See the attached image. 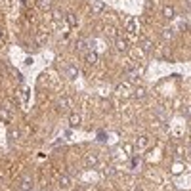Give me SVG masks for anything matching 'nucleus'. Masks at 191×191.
<instances>
[{"instance_id":"obj_19","label":"nucleus","mask_w":191,"mask_h":191,"mask_svg":"<svg viewBox=\"0 0 191 191\" xmlns=\"http://www.w3.org/2000/svg\"><path fill=\"white\" fill-rule=\"evenodd\" d=\"M107 34H109V37H113V38H117V37H118L115 27H109V29H107Z\"/></svg>"},{"instance_id":"obj_20","label":"nucleus","mask_w":191,"mask_h":191,"mask_svg":"<svg viewBox=\"0 0 191 191\" xmlns=\"http://www.w3.org/2000/svg\"><path fill=\"white\" fill-rule=\"evenodd\" d=\"M38 4H40V8H44V10L50 8V0H38Z\"/></svg>"},{"instance_id":"obj_5","label":"nucleus","mask_w":191,"mask_h":191,"mask_svg":"<svg viewBox=\"0 0 191 191\" xmlns=\"http://www.w3.org/2000/svg\"><path fill=\"white\" fill-rule=\"evenodd\" d=\"M97 59H100V55H97L96 50H88V52H86V63L94 65V63H97Z\"/></svg>"},{"instance_id":"obj_4","label":"nucleus","mask_w":191,"mask_h":191,"mask_svg":"<svg viewBox=\"0 0 191 191\" xmlns=\"http://www.w3.org/2000/svg\"><path fill=\"white\" fill-rule=\"evenodd\" d=\"M19 189H21V191H31V189H33V180L29 178V176H25V178L21 180Z\"/></svg>"},{"instance_id":"obj_16","label":"nucleus","mask_w":191,"mask_h":191,"mask_svg":"<svg viewBox=\"0 0 191 191\" xmlns=\"http://www.w3.org/2000/svg\"><path fill=\"white\" fill-rule=\"evenodd\" d=\"M162 37H164L166 40H172V37H174V31H172V29H164V31H162Z\"/></svg>"},{"instance_id":"obj_24","label":"nucleus","mask_w":191,"mask_h":191,"mask_svg":"<svg viewBox=\"0 0 191 191\" xmlns=\"http://www.w3.org/2000/svg\"><path fill=\"white\" fill-rule=\"evenodd\" d=\"M186 10H191V0H186Z\"/></svg>"},{"instance_id":"obj_23","label":"nucleus","mask_w":191,"mask_h":191,"mask_svg":"<svg viewBox=\"0 0 191 191\" xmlns=\"http://www.w3.org/2000/svg\"><path fill=\"white\" fill-rule=\"evenodd\" d=\"M186 117L191 118V105H187V107H186Z\"/></svg>"},{"instance_id":"obj_3","label":"nucleus","mask_w":191,"mask_h":191,"mask_svg":"<svg viewBox=\"0 0 191 191\" xmlns=\"http://www.w3.org/2000/svg\"><path fill=\"white\" fill-rule=\"evenodd\" d=\"M115 48H117L118 52H126V48H128V42H126V38L117 37V38H115Z\"/></svg>"},{"instance_id":"obj_2","label":"nucleus","mask_w":191,"mask_h":191,"mask_svg":"<svg viewBox=\"0 0 191 191\" xmlns=\"http://www.w3.org/2000/svg\"><path fill=\"white\" fill-rule=\"evenodd\" d=\"M94 42L92 40H86V38H80L79 42H76V50L79 52H88V50H94Z\"/></svg>"},{"instance_id":"obj_17","label":"nucleus","mask_w":191,"mask_h":191,"mask_svg":"<svg viewBox=\"0 0 191 191\" xmlns=\"http://www.w3.org/2000/svg\"><path fill=\"white\" fill-rule=\"evenodd\" d=\"M8 71H10V73H12L13 76H16V79H17V80H23V75H21V73H19V71H16V69H13V67H10Z\"/></svg>"},{"instance_id":"obj_7","label":"nucleus","mask_w":191,"mask_h":191,"mask_svg":"<svg viewBox=\"0 0 191 191\" xmlns=\"http://www.w3.org/2000/svg\"><path fill=\"white\" fill-rule=\"evenodd\" d=\"M141 50H143L145 54H151L153 52V42L147 40V38H143V40H141Z\"/></svg>"},{"instance_id":"obj_22","label":"nucleus","mask_w":191,"mask_h":191,"mask_svg":"<svg viewBox=\"0 0 191 191\" xmlns=\"http://www.w3.org/2000/svg\"><path fill=\"white\" fill-rule=\"evenodd\" d=\"M128 31L130 33H136V23H134V21H130V23H128Z\"/></svg>"},{"instance_id":"obj_10","label":"nucleus","mask_w":191,"mask_h":191,"mask_svg":"<svg viewBox=\"0 0 191 191\" xmlns=\"http://www.w3.org/2000/svg\"><path fill=\"white\" fill-rule=\"evenodd\" d=\"M8 138H10V141H17V140H19V130L16 128V126H12V128H10Z\"/></svg>"},{"instance_id":"obj_13","label":"nucleus","mask_w":191,"mask_h":191,"mask_svg":"<svg viewBox=\"0 0 191 191\" xmlns=\"http://www.w3.org/2000/svg\"><path fill=\"white\" fill-rule=\"evenodd\" d=\"M145 94H147V90H145V88H136V90H134V97H136V100H141V97H145Z\"/></svg>"},{"instance_id":"obj_12","label":"nucleus","mask_w":191,"mask_h":191,"mask_svg":"<svg viewBox=\"0 0 191 191\" xmlns=\"http://www.w3.org/2000/svg\"><path fill=\"white\" fill-rule=\"evenodd\" d=\"M65 19H67V23H69L71 27H76V25H79V21H76V16H75V13H65Z\"/></svg>"},{"instance_id":"obj_18","label":"nucleus","mask_w":191,"mask_h":191,"mask_svg":"<svg viewBox=\"0 0 191 191\" xmlns=\"http://www.w3.org/2000/svg\"><path fill=\"white\" fill-rule=\"evenodd\" d=\"M52 16H54V21H61V19H63V13H61L59 10H54Z\"/></svg>"},{"instance_id":"obj_11","label":"nucleus","mask_w":191,"mask_h":191,"mask_svg":"<svg viewBox=\"0 0 191 191\" xmlns=\"http://www.w3.org/2000/svg\"><path fill=\"white\" fill-rule=\"evenodd\" d=\"M84 162H86V166H97V157H96V155H88V157L86 159H84Z\"/></svg>"},{"instance_id":"obj_21","label":"nucleus","mask_w":191,"mask_h":191,"mask_svg":"<svg viewBox=\"0 0 191 191\" xmlns=\"http://www.w3.org/2000/svg\"><path fill=\"white\" fill-rule=\"evenodd\" d=\"M67 105H69V100H67V97H61V100H59V109L67 107Z\"/></svg>"},{"instance_id":"obj_6","label":"nucleus","mask_w":191,"mask_h":191,"mask_svg":"<svg viewBox=\"0 0 191 191\" xmlns=\"http://www.w3.org/2000/svg\"><path fill=\"white\" fill-rule=\"evenodd\" d=\"M147 145H149V138H147V136H140L136 140V147H138V149H145Z\"/></svg>"},{"instance_id":"obj_1","label":"nucleus","mask_w":191,"mask_h":191,"mask_svg":"<svg viewBox=\"0 0 191 191\" xmlns=\"http://www.w3.org/2000/svg\"><path fill=\"white\" fill-rule=\"evenodd\" d=\"M63 73H65V76L69 80H75L76 76H79V69H76V65H71V63H67L65 67H63Z\"/></svg>"},{"instance_id":"obj_14","label":"nucleus","mask_w":191,"mask_h":191,"mask_svg":"<svg viewBox=\"0 0 191 191\" xmlns=\"http://www.w3.org/2000/svg\"><path fill=\"white\" fill-rule=\"evenodd\" d=\"M59 186L61 187H71V176H61L59 178Z\"/></svg>"},{"instance_id":"obj_15","label":"nucleus","mask_w":191,"mask_h":191,"mask_svg":"<svg viewBox=\"0 0 191 191\" xmlns=\"http://www.w3.org/2000/svg\"><path fill=\"white\" fill-rule=\"evenodd\" d=\"M103 8H105L103 2H94V4H92V10H94V12H103Z\"/></svg>"},{"instance_id":"obj_25","label":"nucleus","mask_w":191,"mask_h":191,"mask_svg":"<svg viewBox=\"0 0 191 191\" xmlns=\"http://www.w3.org/2000/svg\"><path fill=\"white\" fill-rule=\"evenodd\" d=\"M0 37H2V31H0Z\"/></svg>"},{"instance_id":"obj_8","label":"nucleus","mask_w":191,"mask_h":191,"mask_svg":"<svg viewBox=\"0 0 191 191\" xmlns=\"http://www.w3.org/2000/svg\"><path fill=\"white\" fill-rule=\"evenodd\" d=\"M69 124L71 126H79L80 124V115L79 113H71L69 115Z\"/></svg>"},{"instance_id":"obj_9","label":"nucleus","mask_w":191,"mask_h":191,"mask_svg":"<svg viewBox=\"0 0 191 191\" xmlns=\"http://www.w3.org/2000/svg\"><path fill=\"white\" fill-rule=\"evenodd\" d=\"M174 8L172 6H164V8H162V16H164V19H172L174 17Z\"/></svg>"}]
</instances>
